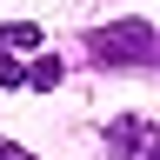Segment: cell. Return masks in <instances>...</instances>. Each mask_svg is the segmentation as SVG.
<instances>
[{"label": "cell", "instance_id": "1", "mask_svg": "<svg viewBox=\"0 0 160 160\" xmlns=\"http://www.w3.org/2000/svg\"><path fill=\"white\" fill-rule=\"evenodd\" d=\"M153 53V27L147 20H127V27H113V33H93V60L100 67H140V60Z\"/></svg>", "mask_w": 160, "mask_h": 160}, {"label": "cell", "instance_id": "2", "mask_svg": "<svg viewBox=\"0 0 160 160\" xmlns=\"http://www.w3.org/2000/svg\"><path fill=\"white\" fill-rule=\"evenodd\" d=\"M107 147H113L120 160H153V153H160V127H153L147 113H127V120L107 127Z\"/></svg>", "mask_w": 160, "mask_h": 160}, {"label": "cell", "instance_id": "3", "mask_svg": "<svg viewBox=\"0 0 160 160\" xmlns=\"http://www.w3.org/2000/svg\"><path fill=\"white\" fill-rule=\"evenodd\" d=\"M40 47V27L33 20H13V27H0V87H20V73H27V53Z\"/></svg>", "mask_w": 160, "mask_h": 160}, {"label": "cell", "instance_id": "4", "mask_svg": "<svg viewBox=\"0 0 160 160\" xmlns=\"http://www.w3.org/2000/svg\"><path fill=\"white\" fill-rule=\"evenodd\" d=\"M20 87H40V93H47V87H60V60H53V53H47V60H33V67L20 73Z\"/></svg>", "mask_w": 160, "mask_h": 160}, {"label": "cell", "instance_id": "5", "mask_svg": "<svg viewBox=\"0 0 160 160\" xmlns=\"http://www.w3.org/2000/svg\"><path fill=\"white\" fill-rule=\"evenodd\" d=\"M0 160H33L27 147H7V140H0Z\"/></svg>", "mask_w": 160, "mask_h": 160}]
</instances>
